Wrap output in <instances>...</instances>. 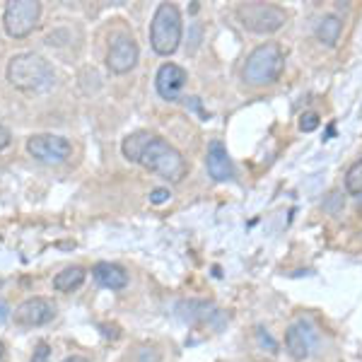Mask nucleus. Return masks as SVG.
<instances>
[{"mask_svg": "<svg viewBox=\"0 0 362 362\" xmlns=\"http://www.w3.org/2000/svg\"><path fill=\"white\" fill-rule=\"evenodd\" d=\"M121 153H124L126 160L145 167L148 172L160 174L162 179L172 181V184L181 181L189 172L184 155L172 143H167L165 138L153 136L148 131H136L131 136H126L124 143H121Z\"/></svg>", "mask_w": 362, "mask_h": 362, "instance_id": "nucleus-1", "label": "nucleus"}, {"mask_svg": "<svg viewBox=\"0 0 362 362\" xmlns=\"http://www.w3.org/2000/svg\"><path fill=\"white\" fill-rule=\"evenodd\" d=\"M10 85L22 92H46L54 87V68L46 58L37 54H17L8 63Z\"/></svg>", "mask_w": 362, "mask_h": 362, "instance_id": "nucleus-2", "label": "nucleus"}, {"mask_svg": "<svg viewBox=\"0 0 362 362\" xmlns=\"http://www.w3.org/2000/svg\"><path fill=\"white\" fill-rule=\"evenodd\" d=\"M181 32H184V22H181L179 8L172 3H162L150 22V44L155 54L172 56L179 49Z\"/></svg>", "mask_w": 362, "mask_h": 362, "instance_id": "nucleus-3", "label": "nucleus"}, {"mask_svg": "<svg viewBox=\"0 0 362 362\" xmlns=\"http://www.w3.org/2000/svg\"><path fill=\"white\" fill-rule=\"evenodd\" d=\"M285 68V56L280 51L278 44H261L247 58V66H244V83L254 87L271 85L283 75Z\"/></svg>", "mask_w": 362, "mask_h": 362, "instance_id": "nucleus-4", "label": "nucleus"}, {"mask_svg": "<svg viewBox=\"0 0 362 362\" xmlns=\"http://www.w3.org/2000/svg\"><path fill=\"white\" fill-rule=\"evenodd\" d=\"M237 17L254 34H273L288 22V13L271 3H244L237 8Z\"/></svg>", "mask_w": 362, "mask_h": 362, "instance_id": "nucleus-5", "label": "nucleus"}, {"mask_svg": "<svg viewBox=\"0 0 362 362\" xmlns=\"http://www.w3.org/2000/svg\"><path fill=\"white\" fill-rule=\"evenodd\" d=\"M39 15H42V5H39L37 0H10L3 13L5 32L15 39L27 37V34L37 27Z\"/></svg>", "mask_w": 362, "mask_h": 362, "instance_id": "nucleus-6", "label": "nucleus"}, {"mask_svg": "<svg viewBox=\"0 0 362 362\" xmlns=\"http://www.w3.org/2000/svg\"><path fill=\"white\" fill-rule=\"evenodd\" d=\"M27 153L37 162H44V165H61L73 153V145L63 136L39 133V136H32L27 140Z\"/></svg>", "mask_w": 362, "mask_h": 362, "instance_id": "nucleus-7", "label": "nucleus"}, {"mask_svg": "<svg viewBox=\"0 0 362 362\" xmlns=\"http://www.w3.org/2000/svg\"><path fill=\"white\" fill-rule=\"evenodd\" d=\"M138 56H140V51H138L136 39L128 37V34H121V37L114 39L107 51V68L116 75H124L128 70L136 68Z\"/></svg>", "mask_w": 362, "mask_h": 362, "instance_id": "nucleus-8", "label": "nucleus"}, {"mask_svg": "<svg viewBox=\"0 0 362 362\" xmlns=\"http://www.w3.org/2000/svg\"><path fill=\"white\" fill-rule=\"evenodd\" d=\"M186 83H189V73L181 66H177V63H162L155 75L157 95L167 99V102H177Z\"/></svg>", "mask_w": 362, "mask_h": 362, "instance_id": "nucleus-9", "label": "nucleus"}, {"mask_svg": "<svg viewBox=\"0 0 362 362\" xmlns=\"http://www.w3.org/2000/svg\"><path fill=\"white\" fill-rule=\"evenodd\" d=\"M56 317V305L46 297H32L15 309V321L22 326H44Z\"/></svg>", "mask_w": 362, "mask_h": 362, "instance_id": "nucleus-10", "label": "nucleus"}, {"mask_svg": "<svg viewBox=\"0 0 362 362\" xmlns=\"http://www.w3.org/2000/svg\"><path fill=\"white\" fill-rule=\"evenodd\" d=\"M285 348L288 353L293 355L295 360H307L312 355V348H314V334L312 329L300 321V324H293L288 331H285Z\"/></svg>", "mask_w": 362, "mask_h": 362, "instance_id": "nucleus-11", "label": "nucleus"}, {"mask_svg": "<svg viewBox=\"0 0 362 362\" xmlns=\"http://www.w3.org/2000/svg\"><path fill=\"white\" fill-rule=\"evenodd\" d=\"M206 167H208V174L215 181H230L232 174H235V167H232V160H230V155H227V148L220 140H213V143L208 145Z\"/></svg>", "mask_w": 362, "mask_h": 362, "instance_id": "nucleus-12", "label": "nucleus"}, {"mask_svg": "<svg viewBox=\"0 0 362 362\" xmlns=\"http://www.w3.org/2000/svg\"><path fill=\"white\" fill-rule=\"evenodd\" d=\"M92 276L102 288L109 290H124L128 285V273L121 266L109 264V261H99V264L92 268Z\"/></svg>", "mask_w": 362, "mask_h": 362, "instance_id": "nucleus-13", "label": "nucleus"}, {"mask_svg": "<svg viewBox=\"0 0 362 362\" xmlns=\"http://www.w3.org/2000/svg\"><path fill=\"white\" fill-rule=\"evenodd\" d=\"M341 32H343V22H341V17H338V15H324L319 20V25H317V39L324 46H329V49L338 44Z\"/></svg>", "mask_w": 362, "mask_h": 362, "instance_id": "nucleus-14", "label": "nucleus"}, {"mask_svg": "<svg viewBox=\"0 0 362 362\" xmlns=\"http://www.w3.org/2000/svg\"><path fill=\"white\" fill-rule=\"evenodd\" d=\"M83 283H85V268H80V266H70L54 278V288L58 293H73V290H78Z\"/></svg>", "mask_w": 362, "mask_h": 362, "instance_id": "nucleus-15", "label": "nucleus"}, {"mask_svg": "<svg viewBox=\"0 0 362 362\" xmlns=\"http://www.w3.org/2000/svg\"><path fill=\"white\" fill-rule=\"evenodd\" d=\"M346 191L350 196L362 198V160L355 162L346 174Z\"/></svg>", "mask_w": 362, "mask_h": 362, "instance_id": "nucleus-16", "label": "nucleus"}, {"mask_svg": "<svg viewBox=\"0 0 362 362\" xmlns=\"http://www.w3.org/2000/svg\"><path fill=\"white\" fill-rule=\"evenodd\" d=\"M319 124H321V119H319V114H314V112H307L300 116V131H305V133L317 131Z\"/></svg>", "mask_w": 362, "mask_h": 362, "instance_id": "nucleus-17", "label": "nucleus"}, {"mask_svg": "<svg viewBox=\"0 0 362 362\" xmlns=\"http://www.w3.org/2000/svg\"><path fill=\"white\" fill-rule=\"evenodd\" d=\"M49 358H51V348H49V343H39V346L34 348L32 362H49Z\"/></svg>", "mask_w": 362, "mask_h": 362, "instance_id": "nucleus-18", "label": "nucleus"}, {"mask_svg": "<svg viewBox=\"0 0 362 362\" xmlns=\"http://www.w3.org/2000/svg\"><path fill=\"white\" fill-rule=\"evenodd\" d=\"M256 336H259V341H261V346H268V350H271V353H278V343L276 341H273V338L271 336H268L266 334V331L264 329H259V331H256Z\"/></svg>", "mask_w": 362, "mask_h": 362, "instance_id": "nucleus-19", "label": "nucleus"}, {"mask_svg": "<svg viewBox=\"0 0 362 362\" xmlns=\"http://www.w3.org/2000/svg\"><path fill=\"white\" fill-rule=\"evenodd\" d=\"M138 362H160V350H155V348H143V350H140Z\"/></svg>", "mask_w": 362, "mask_h": 362, "instance_id": "nucleus-20", "label": "nucleus"}, {"mask_svg": "<svg viewBox=\"0 0 362 362\" xmlns=\"http://www.w3.org/2000/svg\"><path fill=\"white\" fill-rule=\"evenodd\" d=\"M169 191L167 189H155L153 194H150V203H155V206H162V203H167L169 201Z\"/></svg>", "mask_w": 362, "mask_h": 362, "instance_id": "nucleus-21", "label": "nucleus"}, {"mask_svg": "<svg viewBox=\"0 0 362 362\" xmlns=\"http://www.w3.org/2000/svg\"><path fill=\"white\" fill-rule=\"evenodd\" d=\"M10 145V131L5 126H0V150Z\"/></svg>", "mask_w": 362, "mask_h": 362, "instance_id": "nucleus-22", "label": "nucleus"}, {"mask_svg": "<svg viewBox=\"0 0 362 362\" xmlns=\"http://www.w3.org/2000/svg\"><path fill=\"white\" fill-rule=\"evenodd\" d=\"M10 319V307L5 305V302H0V324H3V321H8Z\"/></svg>", "mask_w": 362, "mask_h": 362, "instance_id": "nucleus-23", "label": "nucleus"}, {"mask_svg": "<svg viewBox=\"0 0 362 362\" xmlns=\"http://www.w3.org/2000/svg\"><path fill=\"white\" fill-rule=\"evenodd\" d=\"M63 362H90V360L83 358V355H70V358H66Z\"/></svg>", "mask_w": 362, "mask_h": 362, "instance_id": "nucleus-24", "label": "nucleus"}, {"mask_svg": "<svg viewBox=\"0 0 362 362\" xmlns=\"http://www.w3.org/2000/svg\"><path fill=\"white\" fill-rule=\"evenodd\" d=\"M0 362H8V350H5V343H0Z\"/></svg>", "mask_w": 362, "mask_h": 362, "instance_id": "nucleus-25", "label": "nucleus"}, {"mask_svg": "<svg viewBox=\"0 0 362 362\" xmlns=\"http://www.w3.org/2000/svg\"><path fill=\"white\" fill-rule=\"evenodd\" d=\"M0 285H3V283H0Z\"/></svg>", "mask_w": 362, "mask_h": 362, "instance_id": "nucleus-26", "label": "nucleus"}]
</instances>
